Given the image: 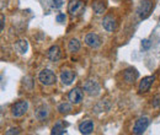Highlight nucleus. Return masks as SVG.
I'll return each instance as SVG.
<instances>
[{"label": "nucleus", "instance_id": "a211bd4d", "mask_svg": "<svg viewBox=\"0 0 160 135\" xmlns=\"http://www.w3.org/2000/svg\"><path fill=\"white\" fill-rule=\"evenodd\" d=\"M68 49H69V52H72V53L78 52L80 49V42L77 38L70 39L69 43H68Z\"/></svg>", "mask_w": 160, "mask_h": 135}, {"label": "nucleus", "instance_id": "f8f14e48", "mask_svg": "<svg viewBox=\"0 0 160 135\" xmlns=\"http://www.w3.org/2000/svg\"><path fill=\"white\" fill-rule=\"evenodd\" d=\"M138 76H139V74H138V71H137L134 68H128V69H126L124 73H123V77H124V80H126L128 84L134 82V81L138 79Z\"/></svg>", "mask_w": 160, "mask_h": 135}, {"label": "nucleus", "instance_id": "0eeeda50", "mask_svg": "<svg viewBox=\"0 0 160 135\" xmlns=\"http://www.w3.org/2000/svg\"><path fill=\"white\" fill-rule=\"evenodd\" d=\"M75 80V74L74 71L69 70V69H65V70H62L60 71V81L63 85L65 86H69L73 84V81Z\"/></svg>", "mask_w": 160, "mask_h": 135}, {"label": "nucleus", "instance_id": "ddd939ff", "mask_svg": "<svg viewBox=\"0 0 160 135\" xmlns=\"http://www.w3.org/2000/svg\"><path fill=\"white\" fill-rule=\"evenodd\" d=\"M79 130L81 134H90L94 130V122L90 119H86L79 124Z\"/></svg>", "mask_w": 160, "mask_h": 135}, {"label": "nucleus", "instance_id": "1a4fd4ad", "mask_svg": "<svg viewBox=\"0 0 160 135\" xmlns=\"http://www.w3.org/2000/svg\"><path fill=\"white\" fill-rule=\"evenodd\" d=\"M102 26L103 28L107 31V32H113L116 28H117V22H116V19L113 16H106L102 20Z\"/></svg>", "mask_w": 160, "mask_h": 135}, {"label": "nucleus", "instance_id": "20e7f679", "mask_svg": "<svg viewBox=\"0 0 160 135\" xmlns=\"http://www.w3.org/2000/svg\"><path fill=\"white\" fill-rule=\"evenodd\" d=\"M27 108H28L27 101H19L11 107V114L15 118H20L27 112Z\"/></svg>", "mask_w": 160, "mask_h": 135}, {"label": "nucleus", "instance_id": "4468645a", "mask_svg": "<svg viewBox=\"0 0 160 135\" xmlns=\"http://www.w3.org/2000/svg\"><path fill=\"white\" fill-rule=\"evenodd\" d=\"M60 55H62V53H60V48L58 46H52V47L48 49V52H47V57L51 59L52 61L59 60Z\"/></svg>", "mask_w": 160, "mask_h": 135}, {"label": "nucleus", "instance_id": "6e6552de", "mask_svg": "<svg viewBox=\"0 0 160 135\" xmlns=\"http://www.w3.org/2000/svg\"><path fill=\"white\" fill-rule=\"evenodd\" d=\"M85 43H86V46H89L90 48H99L101 44V39L100 37L96 35V33H88L86 36H85Z\"/></svg>", "mask_w": 160, "mask_h": 135}, {"label": "nucleus", "instance_id": "6ab92c4d", "mask_svg": "<svg viewBox=\"0 0 160 135\" xmlns=\"http://www.w3.org/2000/svg\"><path fill=\"white\" fill-rule=\"evenodd\" d=\"M67 130L64 128V124L62 122H58L53 128H52V134L53 135H62V134H65Z\"/></svg>", "mask_w": 160, "mask_h": 135}, {"label": "nucleus", "instance_id": "f3484780", "mask_svg": "<svg viewBox=\"0 0 160 135\" xmlns=\"http://www.w3.org/2000/svg\"><path fill=\"white\" fill-rule=\"evenodd\" d=\"M15 48L18 49V52H19V53L25 54V53H26V51H27V48H28L27 41H26V39H21V41H19V42H16Z\"/></svg>", "mask_w": 160, "mask_h": 135}, {"label": "nucleus", "instance_id": "39448f33", "mask_svg": "<svg viewBox=\"0 0 160 135\" xmlns=\"http://www.w3.org/2000/svg\"><path fill=\"white\" fill-rule=\"evenodd\" d=\"M84 91L90 96H98L100 94V85L95 80H86L84 82Z\"/></svg>", "mask_w": 160, "mask_h": 135}, {"label": "nucleus", "instance_id": "423d86ee", "mask_svg": "<svg viewBox=\"0 0 160 135\" xmlns=\"http://www.w3.org/2000/svg\"><path fill=\"white\" fill-rule=\"evenodd\" d=\"M149 125V118L147 117H140L136 120V124L133 127V133L134 134H143Z\"/></svg>", "mask_w": 160, "mask_h": 135}, {"label": "nucleus", "instance_id": "bb28decb", "mask_svg": "<svg viewBox=\"0 0 160 135\" xmlns=\"http://www.w3.org/2000/svg\"><path fill=\"white\" fill-rule=\"evenodd\" d=\"M159 20H160V17H159Z\"/></svg>", "mask_w": 160, "mask_h": 135}, {"label": "nucleus", "instance_id": "5701e85b", "mask_svg": "<svg viewBox=\"0 0 160 135\" xmlns=\"http://www.w3.org/2000/svg\"><path fill=\"white\" fill-rule=\"evenodd\" d=\"M153 107H155V108L160 107V96H157L153 99Z\"/></svg>", "mask_w": 160, "mask_h": 135}, {"label": "nucleus", "instance_id": "9d476101", "mask_svg": "<svg viewBox=\"0 0 160 135\" xmlns=\"http://www.w3.org/2000/svg\"><path fill=\"white\" fill-rule=\"evenodd\" d=\"M82 97H84V95H82V91L80 90V89H73L69 94H68V98H69V101L72 102V103H74V104H78V103H80L81 101H82Z\"/></svg>", "mask_w": 160, "mask_h": 135}, {"label": "nucleus", "instance_id": "f257e3e1", "mask_svg": "<svg viewBox=\"0 0 160 135\" xmlns=\"http://www.w3.org/2000/svg\"><path fill=\"white\" fill-rule=\"evenodd\" d=\"M84 11H85V1L82 0H72L68 5V12L73 17L80 16Z\"/></svg>", "mask_w": 160, "mask_h": 135}, {"label": "nucleus", "instance_id": "aec40b11", "mask_svg": "<svg viewBox=\"0 0 160 135\" xmlns=\"http://www.w3.org/2000/svg\"><path fill=\"white\" fill-rule=\"evenodd\" d=\"M72 111V106L67 102H63L58 106V112L62 113V114H65V113H69Z\"/></svg>", "mask_w": 160, "mask_h": 135}, {"label": "nucleus", "instance_id": "7ed1b4c3", "mask_svg": "<svg viewBox=\"0 0 160 135\" xmlns=\"http://www.w3.org/2000/svg\"><path fill=\"white\" fill-rule=\"evenodd\" d=\"M152 7H153V2L152 0H143L139 4L138 9H137V15L140 20L147 19L152 11Z\"/></svg>", "mask_w": 160, "mask_h": 135}, {"label": "nucleus", "instance_id": "a878e982", "mask_svg": "<svg viewBox=\"0 0 160 135\" xmlns=\"http://www.w3.org/2000/svg\"><path fill=\"white\" fill-rule=\"evenodd\" d=\"M4 23H5V16L1 14V31H4Z\"/></svg>", "mask_w": 160, "mask_h": 135}, {"label": "nucleus", "instance_id": "b1692460", "mask_svg": "<svg viewBox=\"0 0 160 135\" xmlns=\"http://www.w3.org/2000/svg\"><path fill=\"white\" fill-rule=\"evenodd\" d=\"M5 134H6V135H10V134H19V129H18V128H11V129H9L8 132H5Z\"/></svg>", "mask_w": 160, "mask_h": 135}, {"label": "nucleus", "instance_id": "9b49d317", "mask_svg": "<svg viewBox=\"0 0 160 135\" xmlns=\"http://www.w3.org/2000/svg\"><path fill=\"white\" fill-rule=\"evenodd\" d=\"M154 80H155V76H154V75L144 77L139 84V89H138V90H139V94H144V92L149 91V89H150L152 84L154 82Z\"/></svg>", "mask_w": 160, "mask_h": 135}, {"label": "nucleus", "instance_id": "2eb2a0df", "mask_svg": "<svg viewBox=\"0 0 160 135\" xmlns=\"http://www.w3.org/2000/svg\"><path fill=\"white\" fill-rule=\"evenodd\" d=\"M92 9L98 15L103 14L106 10V0H94L92 1Z\"/></svg>", "mask_w": 160, "mask_h": 135}, {"label": "nucleus", "instance_id": "4be33fe9", "mask_svg": "<svg viewBox=\"0 0 160 135\" xmlns=\"http://www.w3.org/2000/svg\"><path fill=\"white\" fill-rule=\"evenodd\" d=\"M150 46H152V43H150L149 39H144V41L142 42V48H143L144 51H148V49L150 48Z\"/></svg>", "mask_w": 160, "mask_h": 135}, {"label": "nucleus", "instance_id": "f03ea898", "mask_svg": "<svg viewBox=\"0 0 160 135\" xmlns=\"http://www.w3.org/2000/svg\"><path fill=\"white\" fill-rule=\"evenodd\" d=\"M38 80H40V82L42 85L51 86V85H53L56 82V75H54V73L52 70L43 69L40 74H38Z\"/></svg>", "mask_w": 160, "mask_h": 135}, {"label": "nucleus", "instance_id": "dca6fc26", "mask_svg": "<svg viewBox=\"0 0 160 135\" xmlns=\"http://www.w3.org/2000/svg\"><path fill=\"white\" fill-rule=\"evenodd\" d=\"M48 116V108L44 107V106H41L38 107L36 111H35V117L38 119V120H43L44 118H47Z\"/></svg>", "mask_w": 160, "mask_h": 135}, {"label": "nucleus", "instance_id": "412c9836", "mask_svg": "<svg viewBox=\"0 0 160 135\" xmlns=\"http://www.w3.org/2000/svg\"><path fill=\"white\" fill-rule=\"evenodd\" d=\"M48 2L51 5V7H53V9H59L63 5V0H48Z\"/></svg>", "mask_w": 160, "mask_h": 135}, {"label": "nucleus", "instance_id": "393cba45", "mask_svg": "<svg viewBox=\"0 0 160 135\" xmlns=\"http://www.w3.org/2000/svg\"><path fill=\"white\" fill-rule=\"evenodd\" d=\"M65 19H67V16H65V14H59L58 16H57V22H64L65 21Z\"/></svg>", "mask_w": 160, "mask_h": 135}]
</instances>
